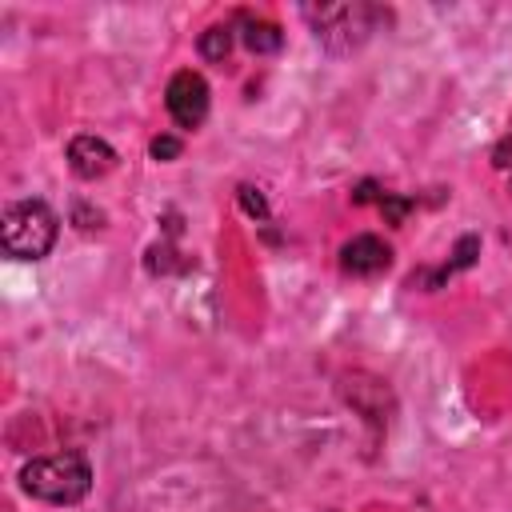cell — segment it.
<instances>
[{
	"instance_id": "obj_1",
	"label": "cell",
	"mask_w": 512,
	"mask_h": 512,
	"mask_svg": "<svg viewBox=\"0 0 512 512\" xmlns=\"http://www.w3.org/2000/svg\"><path fill=\"white\" fill-rule=\"evenodd\" d=\"M20 484L28 496L44 504H76L92 488V468L80 452H56V456H36L20 468Z\"/></svg>"
},
{
	"instance_id": "obj_2",
	"label": "cell",
	"mask_w": 512,
	"mask_h": 512,
	"mask_svg": "<svg viewBox=\"0 0 512 512\" xmlns=\"http://www.w3.org/2000/svg\"><path fill=\"white\" fill-rule=\"evenodd\" d=\"M0 240H4V252L16 260H44L56 244V212L40 200L8 204L0 220Z\"/></svg>"
},
{
	"instance_id": "obj_3",
	"label": "cell",
	"mask_w": 512,
	"mask_h": 512,
	"mask_svg": "<svg viewBox=\"0 0 512 512\" xmlns=\"http://www.w3.org/2000/svg\"><path fill=\"white\" fill-rule=\"evenodd\" d=\"M304 16L312 20L316 40H324L332 52H344V48H356L372 32L368 20L376 16V8H368V4H324V8H304Z\"/></svg>"
},
{
	"instance_id": "obj_4",
	"label": "cell",
	"mask_w": 512,
	"mask_h": 512,
	"mask_svg": "<svg viewBox=\"0 0 512 512\" xmlns=\"http://www.w3.org/2000/svg\"><path fill=\"white\" fill-rule=\"evenodd\" d=\"M164 104H168V116L180 128H200L204 116H208V84H204V76L192 72V68H180L164 88Z\"/></svg>"
},
{
	"instance_id": "obj_5",
	"label": "cell",
	"mask_w": 512,
	"mask_h": 512,
	"mask_svg": "<svg viewBox=\"0 0 512 512\" xmlns=\"http://www.w3.org/2000/svg\"><path fill=\"white\" fill-rule=\"evenodd\" d=\"M388 264H392V248L380 236H352L340 248V268L352 272V276H376Z\"/></svg>"
},
{
	"instance_id": "obj_6",
	"label": "cell",
	"mask_w": 512,
	"mask_h": 512,
	"mask_svg": "<svg viewBox=\"0 0 512 512\" xmlns=\"http://www.w3.org/2000/svg\"><path fill=\"white\" fill-rule=\"evenodd\" d=\"M112 164H116V152L100 136H76L68 144V168L80 180H100L104 172H112Z\"/></svg>"
},
{
	"instance_id": "obj_7",
	"label": "cell",
	"mask_w": 512,
	"mask_h": 512,
	"mask_svg": "<svg viewBox=\"0 0 512 512\" xmlns=\"http://www.w3.org/2000/svg\"><path fill=\"white\" fill-rule=\"evenodd\" d=\"M240 28H244V32H240V36H244V44H248L252 52H260V56H264V52H276V48H280V40H284V36H280V28H276V24H268V20L240 16Z\"/></svg>"
},
{
	"instance_id": "obj_8",
	"label": "cell",
	"mask_w": 512,
	"mask_h": 512,
	"mask_svg": "<svg viewBox=\"0 0 512 512\" xmlns=\"http://www.w3.org/2000/svg\"><path fill=\"white\" fill-rule=\"evenodd\" d=\"M232 52V28L228 24H212L204 36H200V56L204 60H224Z\"/></svg>"
},
{
	"instance_id": "obj_9",
	"label": "cell",
	"mask_w": 512,
	"mask_h": 512,
	"mask_svg": "<svg viewBox=\"0 0 512 512\" xmlns=\"http://www.w3.org/2000/svg\"><path fill=\"white\" fill-rule=\"evenodd\" d=\"M240 204H244V212H248V216H256V220H264V216H268V204H264V196H260L256 188H248V184L240 188Z\"/></svg>"
},
{
	"instance_id": "obj_10",
	"label": "cell",
	"mask_w": 512,
	"mask_h": 512,
	"mask_svg": "<svg viewBox=\"0 0 512 512\" xmlns=\"http://www.w3.org/2000/svg\"><path fill=\"white\" fill-rule=\"evenodd\" d=\"M408 208H412V204H408V200H400V196H388V192H384V200H380V212H384V216H388V220H392V224H400V220H404V212H408Z\"/></svg>"
},
{
	"instance_id": "obj_11",
	"label": "cell",
	"mask_w": 512,
	"mask_h": 512,
	"mask_svg": "<svg viewBox=\"0 0 512 512\" xmlns=\"http://www.w3.org/2000/svg\"><path fill=\"white\" fill-rule=\"evenodd\" d=\"M152 156H156V160L180 156V140H176V136H156V140H152Z\"/></svg>"
},
{
	"instance_id": "obj_12",
	"label": "cell",
	"mask_w": 512,
	"mask_h": 512,
	"mask_svg": "<svg viewBox=\"0 0 512 512\" xmlns=\"http://www.w3.org/2000/svg\"><path fill=\"white\" fill-rule=\"evenodd\" d=\"M492 164H496V168H512V136L496 144V152H492Z\"/></svg>"
}]
</instances>
